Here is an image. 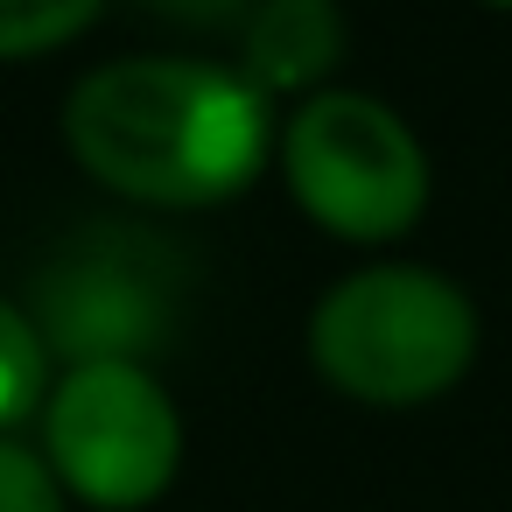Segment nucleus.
<instances>
[{"label": "nucleus", "instance_id": "nucleus-3", "mask_svg": "<svg viewBox=\"0 0 512 512\" xmlns=\"http://www.w3.org/2000/svg\"><path fill=\"white\" fill-rule=\"evenodd\" d=\"M281 169L295 204L351 246H386L428 211V155L414 127L365 92H309L281 127Z\"/></svg>", "mask_w": 512, "mask_h": 512}, {"label": "nucleus", "instance_id": "nucleus-4", "mask_svg": "<svg viewBox=\"0 0 512 512\" xmlns=\"http://www.w3.org/2000/svg\"><path fill=\"white\" fill-rule=\"evenodd\" d=\"M43 442L57 484L92 505H148L169 491L183 456V421L148 365L134 358H85L43 400Z\"/></svg>", "mask_w": 512, "mask_h": 512}, {"label": "nucleus", "instance_id": "nucleus-7", "mask_svg": "<svg viewBox=\"0 0 512 512\" xmlns=\"http://www.w3.org/2000/svg\"><path fill=\"white\" fill-rule=\"evenodd\" d=\"M43 400H50V344L15 302H0V428H15Z\"/></svg>", "mask_w": 512, "mask_h": 512}, {"label": "nucleus", "instance_id": "nucleus-11", "mask_svg": "<svg viewBox=\"0 0 512 512\" xmlns=\"http://www.w3.org/2000/svg\"><path fill=\"white\" fill-rule=\"evenodd\" d=\"M484 8H512V0H484Z\"/></svg>", "mask_w": 512, "mask_h": 512}, {"label": "nucleus", "instance_id": "nucleus-2", "mask_svg": "<svg viewBox=\"0 0 512 512\" xmlns=\"http://www.w3.org/2000/svg\"><path fill=\"white\" fill-rule=\"evenodd\" d=\"M316 372L365 407H421L477 358V309L428 267H358L309 316Z\"/></svg>", "mask_w": 512, "mask_h": 512}, {"label": "nucleus", "instance_id": "nucleus-6", "mask_svg": "<svg viewBox=\"0 0 512 512\" xmlns=\"http://www.w3.org/2000/svg\"><path fill=\"white\" fill-rule=\"evenodd\" d=\"M344 57V15L330 0H260L246 22V64L239 78L274 99V92H323L330 64Z\"/></svg>", "mask_w": 512, "mask_h": 512}, {"label": "nucleus", "instance_id": "nucleus-8", "mask_svg": "<svg viewBox=\"0 0 512 512\" xmlns=\"http://www.w3.org/2000/svg\"><path fill=\"white\" fill-rule=\"evenodd\" d=\"M106 0H0V64L50 57L99 22Z\"/></svg>", "mask_w": 512, "mask_h": 512}, {"label": "nucleus", "instance_id": "nucleus-5", "mask_svg": "<svg viewBox=\"0 0 512 512\" xmlns=\"http://www.w3.org/2000/svg\"><path fill=\"white\" fill-rule=\"evenodd\" d=\"M155 288L127 274V260H71L43 288V344H64L71 365L85 358H134L155 337Z\"/></svg>", "mask_w": 512, "mask_h": 512}, {"label": "nucleus", "instance_id": "nucleus-10", "mask_svg": "<svg viewBox=\"0 0 512 512\" xmlns=\"http://www.w3.org/2000/svg\"><path fill=\"white\" fill-rule=\"evenodd\" d=\"M162 8H176V15H225L232 0H162Z\"/></svg>", "mask_w": 512, "mask_h": 512}, {"label": "nucleus", "instance_id": "nucleus-9", "mask_svg": "<svg viewBox=\"0 0 512 512\" xmlns=\"http://www.w3.org/2000/svg\"><path fill=\"white\" fill-rule=\"evenodd\" d=\"M0 512H64L57 498V470L36 463L22 442L0 435Z\"/></svg>", "mask_w": 512, "mask_h": 512}, {"label": "nucleus", "instance_id": "nucleus-1", "mask_svg": "<svg viewBox=\"0 0 512 512\" xmlns=\"http://www.w3.org/2000/svg\"><path fill=\"white\" fill-rule=\"evenodd\" d=\"M64 141L78 169L127 204L204 211L260 176L274 148V113L225 64L120 57L71 92Z\"/></svg>", "mask_w": 512, "mask_h": 512}]
</instances>
